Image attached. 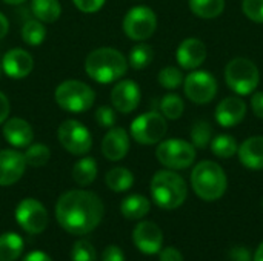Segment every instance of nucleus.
<instances>
[{
  "label": "nucleus",
  "instance_id": "9",
  "mask_svg": "<svg viewBox=\"0 0 263 261\" xmlns=\"http://www.w3.org/2000/svg\"><path fill=\"white\" fill-rule=\"evenodd\" d=\"M122 26L128 38L134 42H143L156 32L157 15L148 6H134L125 14Z\"/></svg>",
  "mask_w": 263,
  "mask_h": 261
},
{
  "label": "nucleus",
  "instance_id": "15",
  "mask_svg": "<svg viewBox=\"0 0 263 261\" xmlns=\"http://www.w3.org/2000/svg\"><path fill=\"white\" fill-rule=\"evenodd\" d=\"M25 155L15 149L0 151V186H11L17 183L25 174Z\"/></svg>",
  "mask_w": 263,
  "mask_h": 261
},
{
  "label": "nucleus",
  "instance_id": "30",
  "mask_svg": "<svg viewBox=\"0 0 263 261\" xmlns=\"http://www.w3.org/2000/svg\"><path fill=\"white\" fill-rule=\"evenodd\" d=\"M154 58V51L153 46L148 43H139L136 45L131 52H129V66L133 69H145L146 66L151 65Z\"/></svg>",
  "mask_w": 263,
  "mask_h": 261
},
{
  "label": "nucleus",
  "instance_id": "21",
  "mask_svg": "<svg viewBox=\"0 0 263 261\" xmlns=\"http://www.w3.org/2000/svg\"><path fill=\"white\" fill-rule=\"evenodd\" d=\"M240 163L253 171L263 169V135L247 138L237 149Z\"/></svg>",
  "mask_w": 263,
  "mask_h": 261
},
{
  "label": "nucleus",
  "instance_id": "25",
  "mask_svg": "<svg viewBox=\"0 0 263 261\" xmlns=\"http://www.w3.org/2000/svg\"><path fill=\"white\" fill-rule=\"evenodd\" d=\"M23 252V240L15 232L0 235V261H15Z\"/></svg>",
  "mask_w": 263,
  "mask_h": 261
},
{
  "label": "nucleus",
  "instance_id": "26",
  "mask_svg": "<svg viewBox=\"0 0 263 261\" xmlns=\"http://www.w3.org/2000/svg\"><path fill=\"white\" fill-rule=\"evenodd\" d=\"M106 186L114 192H125L133 188L134 185V175L126 168H112L108 171L105 177Z\"/></svg>",
  "mask_w": 263,
  "mask_h": 261
},
{
  "label": "nucleus",
  "instance_id": "2",
  "mask_svg": "<svg viewBox=\"0 0 263 261\" xmlns=\"http://www.w3.org/2000/svg\"><path fill=\"white\" fill-rule=\"evenodd\" d=\"M126 69L128 62L116 48H97L85 58V71L97 83H114L126 74Z\"/></svg>",
  "mask_w": 263,
  "mask_h": 261
},
{
  "label": "nucleus",
  "instance_id": "40",
  "mask_svg": "<svg viewBox=\"0 0 263 261\" xmlns=\"http://www.w3.org/2000/svg\"><path fill=\"white\" fill-rule=\"evenodd\" d=\"M159 258H160V261H183V255L179 249L170 246V248L160 249Z\"/></svg>",
  "mask_w": 263,
  "mask_h": 261
},
{
  "label": "nucleus",
  "instance_id": "16",
  "mask_svg": "<svg viewBox=\"0 0 263 261\" xmlns=\"http://www.w3.org/2000/svg\"><path fill=\"white\" fill-rule=\"evenodd\" d=\"M176 60L183 69L194 71L206 60V45L196 37L185 38L176 51Z\"/></svg>",
  "mask_w": 263,
  "mask_h": 261
},
{
  "label": "nucleus",
  "instance_id": "11",
  "mask_svg": "<svg viewBox=\"0 0 263 261\" xmlns=\"http://www.w3.org/2000/svg\"><path fill=\"white\" fill-rule=\"evenodd\" d=\"M185 95L196 105H208L217 94V80L208 71H193L183 80Z\"/></svg>",
  "mask_w": 263,
  "mask_h": 261
},
{
  "label": "nucleus",
  "instance_id": "36",
  "mask_svg": "<svg viewBox=\"0 0 263 261\" xmlns=\"http://www.w3.org/2000/svg\"><path fill=\"white\" fill-rule=\"evenodd\" d=\"M243 14L254 23H263V0H243Z\"/></svg>",
  "mask_w": 263,
  "mask_h": 261
},
{
  "label": "nucleus",
  "instance_id": "1",
  "mask_svg": "<svg viewBox=\"0 0 263 261\" xmlns=\"http://www.w3.org/2000/svg\"><path fill=\"white\" fill-rule=\"evenodd\" d=\"M105 214L103 202L94 192L72 189L60 195L55 205L59 225L72 235H86L102 222Z\"/></svg>",
  "mask_w": 263,
  "mask_h": 261
},
{
  "label": "nucleus",
  "instance_id": "42",
  "mask_svg": "<svg viewBox=\"0 0 263 261\" xmlns=\"http://www.w3.org/2000/svg\"><path fill=\"white\" fill-rule=\"evenodd\" d=\"M9 111H11L9 100H8V97L0 91V125H3V123L8 120Z\"/></svg>",
  "mask_w": 263,
  "mask_h": 261
},
{
  "label": "nucleus",
  "instance_id": "43",
  "mask_svg": "<svg viewBox=\"0 0 263 261\" xmlns=\"http://www.w3.org/2000/svg\"><path fill=\"white\" fill-rule=\"evenodd\" d=\"M230 258L231 261H251V255L250 251L245 248H234L230 252Z\"/></svg>",
  "mask_w": 263,
  "mask_h": 261
},
{
  "label": "nucleus",
  "instance_id": "14",
  "mask_svg": "<svg viewBox=\"0 0 263 261\" xmlns=\"http://www.w3.org/2000/svg\"><path fill=\"white\" fill-rule=\"evenodd\" d=\"M140 88L134 80H120L111 91V103L122 114L133 112L140 103Z\"/></svg>",
  "mask_w": 263,
  "mask_h": 261
},
{
  "label": "nucleus",
  "instance_id": "33",
  "mask_svg": "<svg viewBox=\"0 0 263 261\" xmlns=\"http://www.w3.org/2000/svg\"><path fill=\"white\" fill-rule=\"evenodd\" d=\"M213 140V128L208 122L199 120L191 129V142L196 149H205Z\"/></svg>",
  "mask_w": 263,
  "mask_h": 261
},
{
  "label": "nucleus",
  "instance_id": "44",
  "mask_svg": "<svg viewBox=\"0 0 263 261\" xmlns=\"http://www.w3.org/2000/svg\"><path fill=\"white\" fill-rule=\"evenodd\" d=\"M23 261H52L51 260V257L48 255V254H45L43 251H32V252H29Z\"/></svg>",
  "mask_w": 263,
  "mask_h": 261
},
{
  "label": "nucleus",
  "instance_id": "17",
  "mask_svg": "<svg viewBox=\"0 0 263 261\" xmlns=\"http://www.w3.org/2000/svg\"><path fill=\"white\" fill-rule=\"evenodd\" d=\"M32 68H34L32 55L22 48L9 49L2 58V69L5 71L8 77L15 78V80L28 77Z\"/></svg>",
  "mask_w": 263,
  "mask_h": 261
},
{
  "label": "nucleus",
  "instance_id": "5",
  "mask_svg": "<svg viewBox=\"0 0 263 261\" xmlns=\"http://www.w3.org/2000/svg\"><path fill=\"white\" fill-rule=\"evenodd\" d=\"M225 82L231 91L237 95L253 94L260 82V72L257 65L245 57H236L225 66Z\"/></svg>",
  "mask_w": 263,
  "mask_h": 261
},
{
  "label": "nucleus",
  "instance_id": "24",
  "mask_svg": "<svg viewBox=\"0 0 263 261\" xmlns=\"http://www.w3.org/2000/svg\"><path fill=\"white\" fill-rule=\"evenodd\" d=\"M97 169V162L92 157H82L72 166V178L79 186H88L96 180Z\"/></svg>",
  "mask_w": 263,
  "mask_h": 261
},
{
  "label": "nucleus",
  "instance_id": "20",
  "mask_svg": "<svg viewBox=\"0 0 263 261\" xmlns=\"http://www.w3.org/2000/svg\"><path fill=\"white\" fill-rule=\"evenodd\" d=\"M3 137L12 148H28L32 143L34 131L26 120L12 117L3 123Z\"/></svg>",
  "mask_w": 263,
  "mask_h": 261
},
{
  "label": "nucleus",
  "instance_id": "28",
  "mask_svg": "<svg viewBox=\"0 0 263 261\" xmlns=\"http://www.w3.org/2000/svg\"><path fill=\"white\" fill-rule=\"evenodd\" d=\"M210 146H211V152L219 158H231L233 155L237 154L239 149L237 140L230 134H220L214 137Z\"/></svg>",
  "mask_w": 263,
  "mask_h": 261
},
{
  "label": "nucleus",
  "instance_id": "8",
  "mask_svg": "<svg viewBox=\"0 0 263 261\" xmlns=\"http://www.w3.org/2000/svg\"><path fill=\"white\" fill-rule=\"evenodd\" d=\"M131 137L140 145H156L163 140L168 131L166 118L159 112H145L131 123Z\"/></svg>",
  "mask_w": 263,
  "mask_h": 261
},
{
  "label": "nucleus",
  "instance_id": "47",
  "mask_svg": "<svg viewBox=\"0 0 263 261\" xmlns=\"http://www.w3.org/2000/svg\"><path fill=\"white\" fill-rule=\"evenodd\" d=\"M3 2L8 3V5H20V3H23L26 0H3Z\"/></svg>",
  "mask_w": 263,
  "mask_h": 261
},
{
  "label": "nucleus",
  "instance_id": "27",
  "mask_svg": "<svg viewBox=\"0 0 263 261\" xmlns=\"http://www.w3.org/2000/svg\"><path fill=\"white\" fill-rule=\"evenodd\" d=\"M190 9L200 18H216L225 9V0H188Z\"/></svg>",
  "mask_w": 263,
  "mask_h": 261
},
{
  "label": "nucleus",
  "instance_id": "10",
  "mask_svg": "<svg viewBox=\"0 0 263 261\" xmlns=\"http://www.w3.org/2000/svg\"><path fill=\"white\" fill-rule=\"evenodd\" d=\"M59 143L72 155H86L92 146L89 129L77 120H65L57 129Z\"/></svg>",
  "mask_w": 263,
  "mask_h": 261
},
{
  "label": "nucleus",
  "instance_id": "46",
  "mask_svg": "<svg viewBox=\"0 0 263 261\" xmlns=\"http://www.w3.org/2000/svg\"><path fill=\"white\" fill-rule=\"evenodd\" d=\"M253 261H263V242L259 245V248H257V251H256V254H254Z\"/></svg>",
  "mask_w": 263,
  "mask_h": 261
},
{
  "label": "nucleus",
  "instance_id": "41",
  "mask_svg": "<svg viewBox=\"0 0 263 261\" xmlns=\"http://www.w3.org/2000/svg\"><path fill=\"white\" fill-rule=\"evenodd\" d=\"M251 108L256 117L262 118L263 120V91L254 92L251 97Z\"/></svg>",
  "mask_w": 263,
  "mask_h": 261
},
{
  "label": "nucleus",
  "instance_id": "45",
  "mask_svg": "<svg viewBox=\"0 0 263 261\" xmlns=\"http://www.w3.org/2000/svg\"><path fill=\"white\" fill-rule=\"evenodd\" d=\"M8 31H9V22L5 17V14L0 12V40L8 34Z\"/></svg>",
  "mask_w": 263,
  "mask_h": 261
},
{
  "label": "nucleus",
  "instance_id": "18",
  "mask_svg": "<svg viewBox=\"0 0 263 261\" xmlns=\"http://www.w3.org/2000/svg\"><path fill=\"white\" fill-rule=\"evenodd\" d=\"M247 115V103L240 97H227L216 108V122L222 128L237 126Z\"/></svg>",
  "mask_w": 263,
  "mask_h": 261
},
{
  "label": "nucleus",
  "instance_id": "22",
  "mask_svg": "<svg viewBox=\"0 0 263 261\" xmlns=\"http://www.w3.org/2000/svg\"><path fill=\"white\" fill-rule=\"evenodd\" d=\"M149 209H151L149 200L146 197L140 195V194L128 195L120 203V212L128 220H140L149 212Z\"/></svg>",
  "mask_w": 263,
  "mask_h": 261
},
{
  "label": "nucleus",
  "instance_id": "12",
  "mask_svg": "<svg viewBox=\"0 0 263 261\" xmlns=\"http://www.w3.org/2000/svg\"><path fill=\"white\" fill-rule=\"evenodd\" d=\"M15 220L25 232L37 235L42 234L48 226V212L45 206L34 198L22 200L15 208Z\"/></svg>",
  "mask_w": 263,
  "mask_h": 261
},
{
  "label": "nucleus",
  "instance_id": "34",
  "mask_svg": "<svg viewBox=\"0 0 263 261\" xmlns=\"http://www.w3.org/2000/svg\"><path fill=\"white\" fill-rule=\"evenodd\" d=\"M157 80H159V83H160L162 88H165L168 91H174V89H177L183 83L185 78H183V74H182V71L179 68H176V66H166V68H163L159 72Z\"/></svg>",
  "mask_w": 263,
  "mask_h": 261
},
{
  "label": "nucleus",
  "instance_id": "37",
  "mask_svg": "<svg viewBox=\"0 0 263 261\" xmlns=\"http://www.w3.org/2000/svg\"><path fill=\"white\" fill-rule=\"evenodd\" d=\"M96 122L102 128H112L116 123V112L111 106H100L96 111Z\"/></svg>",
  "mask_w": 263,
  "mask_h": 261
},
{
  "label": "nucleus",
  "instance_id": "38",
  "mask_svg": "<svg viewBox=\"0 0 263 261\" xmlns=\"http://www.w3.org/2000/svg\"><path fill=\"white\" fill-rule=\"evenodd\" d=\"M105 2L106 0H72V3L77 6V9H80L82 12H86V14L97 12L99 9H102Z\"/></svg>",
  "mask_w": 263,
  "mask_h": 261
},
{
  "label": "nucleus",
  "instance_id": "13",
  "mask_svg": "<svg viewBox=\"0 0 263 261\" xmlns=\"http://www.w3.org/2000/svg\"><path fill=\"white\" fill-rule=\"evenodd\" d=\"M133 242L142 254L154 255L162 249L163 232L153 222H140L133 231Z\"/></svg>",
  "mask_w": 263,
  "mask_h": 261
},
{
  "label": "nucleus",
  "instance_id": "19",
  "mask_svg": "<svg viewBox=\"0 0 263 261\" xmlns=\"http://www.w3.org/2000/svg\"><path fill=\"white\" fill-rule=\"evenodd\" d=\"M129 151V137L123 128L112 126L102 140V154L109 162L122 160Z\"/></svg>",
  "mask_w": 263,
  "mask_h": 261
},
{
  "label": "nucleus",
  "instance_id": "23",
  "mask_svg": "<svg viewBox=\"0 0 263 261\" xmlns=\"http://www.w3.org/2000/svg\"><path fill=\"white\" fill-rule=\"evenodd\" d=\"M31 11L42 23H54L62 15V5L59 0H32Z\"/></svg>",
  "mask_w": 263,
  "mask_h": 261
},
{
  "label": "nucleus",
  "instance_id": "3",
  "mask_svg": "<svg viewBox=\"0 0 263 261\" xmlns=\"http://www.w3.org/2000/svg\"><path fill=\"white\" fill-rule=\"evenodd\" d=\"M151 197L154 203L166 211L180 208L188 197V186L182 175L173 169H163L151 178Z\"/></svg>",
  "mask_w": 263,
  "mask_h": 261
},
{
  "label": "nucleus",
  "instance_id": "35",
  "mask_svg": "<svg viewBox=\"0 0 263 261\" xmlns=\"http://www.w3.org/2000/svg\"><path fill=\"white\" fill-rule=\"evenodd\" d=\"M71 260L72 261H97V252L94 246L89 242L80 240L72 246L71 251Z\"/></svg>",
  "mask_w": 263,
  "mask_h": 261
},
{
  "label": "nucleus",
  "instance_id": "32",
  "mask_svg": "<svg viewBox=\"0 0 263 261\" xmlns=\"http://www.w3.org/2000/svg\"><path fill=\"white\" fill-rule=\"evenodd\" d=\"M23 155H25L26 165L34 166V168H40V166H45L49 162L51 151L43 143H34V145H29L26 148V152Z\"/></svg>",
  "mask_w": 263,
  "mask_h": 261
},
{
  "label": "nucleus",
  "instance_id": "49",
  "mask_svg": "<svg viewBox=\"0 0 263 261\" xmlns=\"http://www.w3.org/2000/svg\"><path fill=\"white\" fill-rule=\"evenodd\" d=\"M262 208H263V200H262Z\"/></svg>",
  "mask_w": 263,
  "mask_h": 261
},
{
  "label": "nucleus",
  "instance_id": "7",
  "mask_svg": "<svg viewBox=\"0 0 263 261\" xmlns=\"http://www.w3.org/2000/svg\"><path fill=\"white\" fill-rule=\"evenodd\" d=\"M156 157L159 163L168 169H186L196 160V148L190 142L180 138H168L159 143L156 149Z\"/></svg>",
  "mask_w": 263,
  "mask_h": 261
},
{
  "label": "nucleus",
  "instance_id": "29",
  "mask_svg": "<svg viewBox=\"0 0 263 261\" xmlns=\"http://www.w3.org/2000/svg\"><path fill=\"white\" fill-rule=\"evenodd\" d=\"M46 38V28L40 20H28L22 26V40L29 46H39Z\"/></svg>",
  "mask_w": 263,
  "mask_h": 261
},
{
  "label": "nucleus",
  "instance_id": "31",
  "mask_svg": "<svg viewBox=\"0 0 263 261\" xmlns=\"http://www.w3.org/2000/svg\"><path fill=\"white\" fill-rule=\"evenodd\" d=\"M185 111V103L177 94H166L160 102V112L168 120H177Z\"/></svg>",
  "mask_w": 263,
  "mask_h": 261
},
{
  "label": "nucleus",
  "instance_id": "48",
  "mask_svg": "<svg viewBox=\"0 0 263 261\" xmlns=\"http://www.w3.org/2000/svg\"><path fill=\"white\" fill-rule=\"evenodd\" d=\"M0 71H2V63H0Z\"/></svg>",
  "mask_w": 263,
  "mask_h": 261
},
{
  "label": "nucleus",
  "instance_id": "4",
  "mask_svg": "<svg viewBox=\"0 0 263 261\" xmlns=\"http://www.w3.org/2000/svg\"><path fill=\"white\" fill-rule=\"evenodd\" d=\"M191 186L199 198L216 202L225 195L228 178L220 165L211 160H203L197 163L191 172Z\"/></svg>",
  "mask_w": 263,
  "mask_h": 261
},
{
  "label": "nucleus",
  "instance_id": "6",
  "mask_svg": "<svg viewBox=\"0 0 263 261\" xmlns=\"http://www.w3.org/2000/svg\"><path fill=\"white\" fill-rule=\"evenodd\" d=\"M55 103L66 112L82 114L92 108L96 100L94 89L80 80H65L54 92Z\"/></svg>",
  "mask_w": 263,
  "mask_h": 261
},
{
  "label": "nucleus",
  "instance_id": "39",
  "mask_svg": "<svg viewBox=\"0 0 263 261\" xmlns=\"http://www.w3.org/2000/svg\"><path fill=\"white\" fill-rule=\"evenodd\" d=\"M102 261H125L123 251L117 246H108L102 254Z\"/></svg>",
  "mask_w": 263,
  "mask_h": 261
}]
</instances>
